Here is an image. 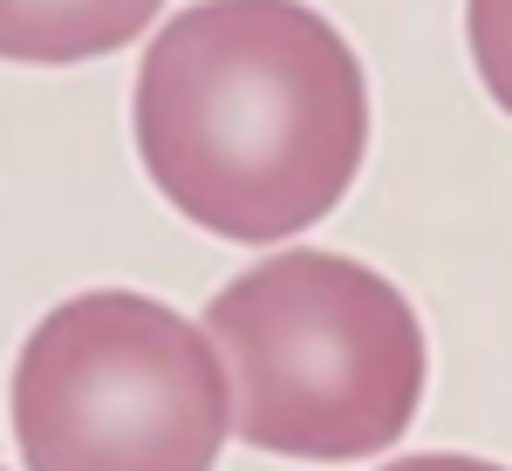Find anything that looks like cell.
<instances>
[{
    "label": "cell",
    "instance_id": "6da1fadb",
    "mask_svg": "<svg viewBox=\"0 0 512 471\" xmlns=\"http://www.w3.org/2000/svg\"><path fill=\"white\" fill-rule=\"evenodd\" d=\"M144 171L219 239H294L328 219L369 151V82L301 0H198L137 69Z\"/></svg>",
    "mask_w": 512,
    "mask_h": 471
},
{
    "label": "cell",
    "instance_id": "7a4b0ae2",
    "mask_svg": "<svg viewBox=\"0 0 512 471\" xmlns=\"http://www.w3.org/2000/svg\"><path fill=\"white\" fill-rule=\"evenodd\" d=\"M233 431L253 451L376 458L424 403V328L403 287L349 253L294 246L226 280L205 308Z\"/></svg>",
    "mask_w": 512,
    "mask_h": 471
},
{
    "label": "cell",
    "instance_id": "3957f363",
    "mask_svg": "<svg viewBox=\"0 0 512 471\" xmlns=\"http://www.w3.org/2000/svg\"><path fill=\"white\" fill-rule=\"evenodd\" d=\"M7 410L28 471H212L233 431L205 328L130 287H89L41 314Z\"/></svg>",
    "mask_w": 512,
    "mask_h": 471
},
{
    "label": "cell",
    "instance_id": "277c9868",
    "mask_svg": "<svg viewBox=\"0 0 512 471\" xmlns=\"http://www.w3.org/2000/svg\"><path fill=\"white\" fill-rule=\"evenodd\" d=\"M164 0H0L7 62H96L151 28Z\"/></svg>",
    "mask_w": 512,
    "mask_h": 471
},
{
    "label": "cell",
    "instance_id": "5b68a950",
    "mask_svg": "<svg viewBox=\"0 0 512 471\" xmlns=\"http://www.w3.org/2000/svg\"><path fill=\"white\" fill-rule=\"evenodd\" d=\"M465 41H472L478 82L512 117V0H465Z\"/></svg>",
    "mask_w": 512,
    "mask_h": 471
},
{
    "label": "cell",
    "instance_id": "8992f818",
    "mask_svg": "<svg viewBox=\"0 0 512 471\" xmlns=\"http://www.w3.org/2000/svg\"><path fill=\"white\" fill-rule=\"evenodd\" d=\"M383 471H506L492 465V458H465V451H417V458H396Z\"/></svg>",
    "mask_w": 512,
    "mask_h": 471
}]
</instances>
